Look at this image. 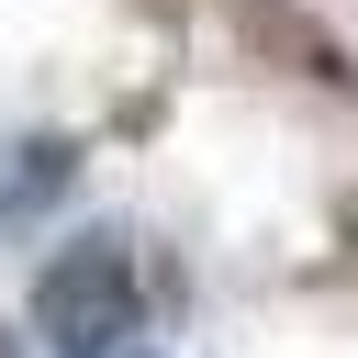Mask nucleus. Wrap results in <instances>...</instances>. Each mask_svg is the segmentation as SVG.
Masks as SVG:
<instances>
[{"mask_svg": "<svg viewBox=\"0 0 358 358\" xmlns=\"http://www.w3.org/2000/svg\"><path fill=\"white\" fill-rule=\"evenodd\" d=\"M34 336L56 358H123L134 336V246L123 235H67L34 280Z\"/></svg>", "mask_w": 358, "mask_h": 358, "instance_id": "nucleus-1", "label": "nucleus"}, {"mask_svg": "<svg viewBox=\"0 0 358 358\" xmlns=\"http://www.w3.org/2000/svg\"><path fill=\"white\" fill-rule=\"evenodd\" d=\"M67 168H78V145H67V134H22V145H0V224L45 213V201L67 190Z\"/></svg>", "mask_w": 358, "mask_h": 358, "instance_id": "nucleus-2", "label": "nucleus"}, {"mask_svg": "<svg viewBox=\"0 0 358 358\" xmlns=\"http://www.w3.org/2000/svg\"><path fill=\"white\" fill-rule=\"evenodd\" d=\"M0 358H11V347H0Z\"/></svg>", "mask_w": 358, "mask_h": 358, "instance_id": "nucleus-3", "label": "nucleus"}]
</instances>
